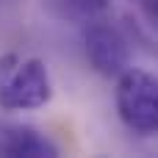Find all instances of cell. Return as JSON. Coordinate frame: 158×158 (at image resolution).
Listing matches in <instances>:
<instances>
[{"label": "cell", "mask_w": 158, "mask_h": 158, "mask_svg": "<svg viewBox=\"0 0 158 158\" xmlns=\"http://www.w3.org/2000/svg\"><path fill=\"white\" fill-rule=\"evenodd\" d=\"M53 97V78L42 58L6 53L0 58V108L31 111L47 106Z\"/></svg>", "instance_id": "6da1fadb"}, {"label": "cell", "mask_w": 158, "mask_h": 158, "mask_svg": "<svg viewBox=\"0 0 158 158\" xmlns=\"http://www.w3.org/2000/svg\"><path fill=\"white\" fill-rule=\"evenodd\" d=\"M136 6L142 8V14L147 17V22L158 31V0H136Z\"/></svg>", "instance_id": "8992f818"}, {"label": "cell", "mask_w": 158, "mask_h": 158, "mask_svg": "<svg viewBox=\"0 0 158 158\" xmlns=\"http://www.w3.org/2000/svg\"><path fill=\"white\" fill-rule=\"evenodd\" d=\"M114 103L125 128L142 136L158 133V78L153 72L128 67L117 81Z\"/></svg>", "instance_id": "7a4b0ae2"}, {"label": "cell", "mask_w": 158, "mask_h": 158, "mask_svg": "<svg viewBox=\"0 0 158 158\" xmlns=\"http://www.w3.org/2000/svg\"><path fill=\"white\" fill-rule=\"evenodd\" d=\"M56 142L33 125L0 122V158H56Z\"/></svg>", "instance_id": "277c9868"}, {"label": "cell", "mask_w": 158, "mask_h": 158, "mask_svg": "<svg viewBox=\"0 0 158 158\" xmlns=\"http://www.w3.org/2000/svg\"><path fill=\"white\" fill-rule=\"evenodd\" d=\"M83 53L94 72L106 78H119L131 67V44L119 28L111 22H89L83 28Z\"/></svg>", "instance_id": "3957f363"}, {"label": "cell", "mask_w": 158, "mask_h": 158, "mask_svg": "<svg viewBox=\"0 0 158 158\" xmlns=\"http://www.w3.org/2000/svg\"><path fill=\"white\" fill-rule=\"evenodd\" d=\"M108 3L111 0H44V6L56 17L72 19V22H92L108 8Z\"/></svg>", "instance_id": "5b68a950"}]
</instances>
